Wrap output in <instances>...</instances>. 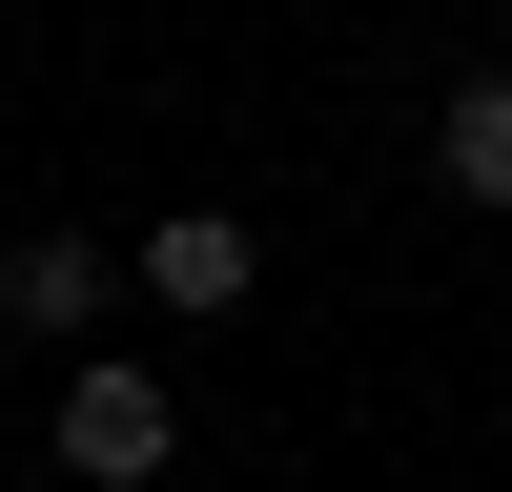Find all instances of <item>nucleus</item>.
I'll list each match as a JSON object with an SVG mask.
<instances>
[{
  "mask_svg": "<svg viewBox=\"0 0 512 492\" xmlns=\"http://www.w3.org/2000/svg\"><path fill=\"white\" fill-rule=\"evenodd\" d=\"M246 267H267V246H246L226 205H164V226H144V287H164V308H205V328L246 308Z\"/></svg>",
  "mask_w": 512,
  "mask_h": 492,
  "instance_id": "nucleus-3",
  "label": "nucleus"
},
{
  "mask_svg": "<svg viewBox=\"0 0 512 492\" xmlns=\"http://www.w3.org/2000/svg\"><path fill=\"white\" fill-rule=\"evenodd\" d=\"M431 164H451V205H512V62H472V82H451Z\"/></svg>",
  "mask_w": 512,
  "mask_h": 492,
  "instance_id": "nucleus-4",
  "label": "nucleus"
},
{
  "mask_svg": "<svg viewBox=\"0 0 512 492\" xmlns=\"http://www.w3.org/2000/svg\"><path fill=\"white\" fill-rule=\"evenodd\" d=\"M123 267L144 246H103V226H0V328H103Z\"/></svg>",
  "mask_w": 512,
  "mask_h": 492,
  "instance_id": "nucleus-2",
  "label": "nucleus"
},
{
  "mask_svg": "<svg viewBox=\"0 0 512 492\" xmlns=\"http://www.w3.org/2000/svg\"><path fill=\"white\" fill-rule=\"evenodd\" d=\"M164 451H185V390L82 349V390H62V472H82V492H164Z\"/></svg>",
  "mask_w": 512,
  "mask_h": 492,
  "instance_id": "nucleus-1",
  "label": "nucleus"
}]
</instances>
